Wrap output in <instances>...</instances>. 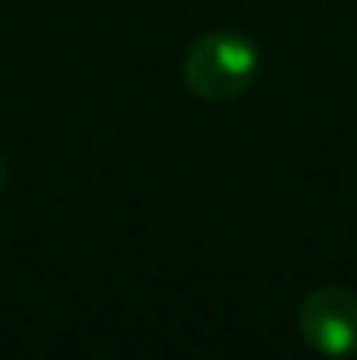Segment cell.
I'll return each mask as SVG.
<instances>
[{
	"label": "cell",
	"instance_id": "7a4b0ae2",
	"mask_svg": "<svg viewBox=\"0 0 357 360\" xmlns=\"http://www.w3.org/2000/svg\"><path fill=\"white\" fill-rule=\"evenodd\" d=\"M298 333L322 357L357 354V294L347 287H315L298 304Z\"/></svg>",
	"mask_w": 357,
	"mask_h": 360
},
{
	"label": "cell",
	"instance_id": "3957f363",
	"mask_svg": "<svg viewBox=\"0 0 357 360\" xmlns=\"http://www.w3.org/2000/svg\"><path fill=\"white\" fill-rule=\"evenodd\" d=\"M4 175H7V168H4V158H0V189H4Z\"/></svg>",
	"mask_w": 357,
	"mask_h": 360
},
{
	"label": "cell",
	"instance_id": "6da1fadb",
	"mask_svg": "<svg viewBox=\"0 0 357 360\" xmlns=\"http://www.w3.org/2000/svg\"><path fill=\"white\" fill-rule=\"evenodd\" d=\"M259 74V49L242 32H207L200 35L186 60V88L203 102H232L252 88Z\"/></svg>",
	"mask_w": 357,
	"mask_h": 360
}]
</instances>
